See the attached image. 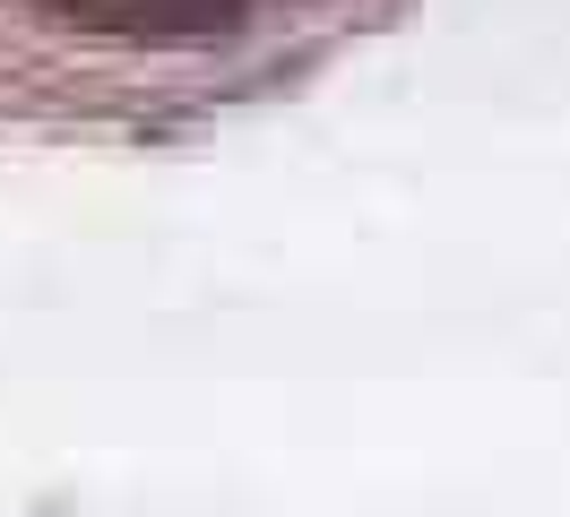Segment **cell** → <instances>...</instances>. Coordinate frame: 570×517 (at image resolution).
Here are the masks:
<instances>
[{
    "mask_svg": "<svg viewBox=\"0 0 570 517\" xmlns=\"http://www.w3.org/2000/svg\"><path fill=\"white\" fill-rule=\"evenodd\" d=\"M406 0H0V156H174L294 103Z\"/></svg>",
    "mask_w": 570,
    "mask_h": 517,
    "instance_id": "6da1fadb",
    "label": "cell"
}]
</instances>
